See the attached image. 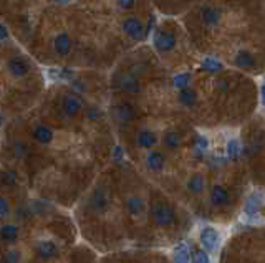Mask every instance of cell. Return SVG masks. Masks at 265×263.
<instances>
[{
  "mask_svg": "<svg viewBox=\"0 0 265 263\" xmlns=\"http://www.w3.org/2000/svg\"><path fill=\"white\" fill-rule=\"evenodd\" d=\"M151 218L158 227H171L176 223V212L166 204H154L151 209Z\"/></svg>",
  "mask_w": 265,
  "mask_h": 263,
  "instance_id": "1",
  "label": "cell"
},
{
  "mask_svg": "<svg viewBox=\"0 0 265 263\" xmlns=\"http://www.w3.org/2000/svg\"><path fill=\"white\" fill-rule=\"evenodd\" d=\"M53 48L60 56H67L72 50V38L67 33L56 35L53 40Z\"/></svg>",
  "mask_w": 265,
  "mask_h": 263,
  "instance_id": "9",
  "label": "cell"
},
{
  "mask_svg": "<svg viewBox=\"0 0 265 263\" xmlns=\"http://www.w3.org/2000/svg\"><path fill=\"white\" fill-rule=\"evenodd\" d=\"M7 70L12 76L22 78V76H25V74H28L30 65H28V61L24 60L22 56H12V58L7 61Z\"/></svg>",
  "mask_w": 265,
  "mask_h": 263,
  "instance_id": "4",
  "label": "cell"
},
{
  "mask_svg": "<svg viewBox=\"0 0 265 263\" xmlns=\"http://www.w3.org/2000/svg\"><path fill=\"white\" fill-rule=\"evenodd\" d=\"M202 19L207 25H214L219 22L220 15H219V12L214 10V8H206V10L202 12Z\"/></svg>",
  "mask_w": 265,
  "mask_h": 263,
  "instance_id": "22",
  "label": "cell"
},
{
  "mask_svg": "<svg viewBox=\"0 0 265 263\" xmlns=\"http://www.w3.org/2000/svg\"><path fill=\"white\" fill-rule=\"evenodd\" d=\"M126 210H128L129 215L133 217H140L145 214L146 210V202L141 199V197H129L128 200H126Z\"/></svg>",
  "mask_w": 265,
  "mask_h": 263,
  "instance_id": "11",
  "label": "cell"
},
{
  "mask_svg": "<svg viewBox=\"0 0 265 263\" xmlns=\"http://www.w3.org/2000/svg\"><path fill=\"white\" fill-rule=\"evenodd\" d=\"M81 108H83V104H81V101L76 98V96H68V98L65 99V103H63L65 115L70 116V118H75L76 115H80Z\"/></svg>",
  "mask_w": 265,
  "mask_h": 263,
  "instance_id": "13",
  "label": "cell"
},
{
  "mask_svg": "<svg viewBox=\"0 0 265 263\" xmlns=\"http://www.w3.org/2000/svg\"><path fill=\"white\" fill-rule=\"evenodd\" d=\"M230 200V195L224 186H214L211 189V204L214 207H224Z\"/></svg>",
  "mask_w": 265,
  "mask_h": 263,
  "instance_id": "7",
  "label": "cell"
},
{
  "mask_svg": "<svg viewBox=\"0 0 265 263\" xmlns=\"http://www.w3.org/2000/svg\"><path fill=\"white\" fill-rule=\"evenodd\" d=\"M116 118H118V120H120L121 122L133 120V118H134L133 108H131V106H128V104H123V106L116 108Z\"/></svg>",
  "mask_w": 265,
  "mask_h": 263,
  "instance_id": "20",
  "label": "cell"
},
{
  "mask_svg": "<svg viewBox=\"0 0 265 263\" xmlns=\"http://www.w3.org/2000/svg\"><path fill=\"white\" fill-rule=\"evenodd\" d=\"M32 136H33V139H35L37 143L43 144V146H48V144H51V143H53V138H55L53 131H51L48 126H45V124L35 126L33 131H32Z\"/></svg>",
  "mask_w": 265,
  "mask_h": 263,
  "instance_id": "6",
  "label": "cell"
},
{
  "mask_svg": "<svg viewBox=\"0 0 265 263\" xmlns=\"http://www.w3.org/2000/svg\"><path fill=\"white\" fill-rule=\"evenodd\" d=\"M120 85L126 91V93H138V91L141 90L140 81H138L136 78H133V76H123V78H121V81H120Z\"/></svg>",
  "mask_w": 265,
  "mask_h": 263,
  "instance_id": "17",
  "label": "cell"
},
{
  "mask_svg": "<svg viewBox=\"0 0 265 263\" xmlns=\"http://www.w3.org/2000/svg\"><path fill=\"white\" fill-rule=\"evenodd\" d=\"M7 37H8V32H7V28L3 27L2 24H0V40H5Z\"/></svg>",
  "mask_w": 265,
  "mask_h": 263,
  "instance_id": "26",
  "label": "cell"
},
{
  "mask_svg": "<svg viewBox=\"0 0 265 263\" xmlns=\"http://www.w3.org/2000/svg\"><path fill=\"white\" fill-rule=\"evenodd\" d=\"M8 212H10V204H8V200H7V199L0 197V217L8 215Z\"/></svg>",
  "mask_w": 265,
  "mask_h": 263,
  "instance_id": "23",
  "label": "cell"
},
{
  "mask_svg": "<svg viewBox=\"0 0 265 263\" xmlns=\"http://www.w3.org/2000/svg\"><path fill=\"white\" fill-rule=\"evenodd\" d=\"M0 239L3 242H15L19 239V227L12 225V223H5V225L0 227Z\"/></svg>",
  "mask_w": 265,
  "mask_h": 263,
  "instance_id": "16",
  "label": "cell"
},
{
  "mask_svg": "<svg viewBox=\"0 0 265 263\" xmlns=\"http://www.w3.org/2000/svg\"><path fill=\"white\" fill-rule=\"evenodd\" d=\"M199 240L207 252H216L220 243V234L214 227H204L201 230V235H199Z\"/></svg>",
  "mask_w": 265,
  "mask_h": 263,
  "instance_id": "2",
  "label": "cell"
},
{
  "mask_svg": "<svg viewBox=\"0 0 265 263\" xmlns=\"http://www.w3.org/2000/svg\"><path fill=\"white\" fill-rule=\"evenodd\" d=\"M262 103L265 104V85L262 86Z\"/></svg>",
  "mask_w": 265,
  "mask_h": 263,
  "instance_id": "27",
  "label": "cell"
},
{
  "mask_svg": "<svg viewBox=\"0 0 265 263\" xmlns=\"http://www.w3.org/2000/svg\"><path fill=\"white\" fill-rule=\"evenodd\" d=\"M163 143H164V146H166L168 149H177L181 146L182 139H181V136L176 133V131H169V133L164 134Z\"/></svg>",
  "mask_w": 265,
  "mask_h": 263,
  "instance_id": "18",
  "label": "cell"
},
{
  "mask_svg": "<svg viewBox=\"0 0 265 263\" xmlns=\"http://www.w3.org/2000/svg\"><path fill=\"white\" fill-rule=\"evenodd\" d=\"M91 205L96 210H105L108 207V197L103 191H96L91 197Z\"/></svg>",
  "mask_w": 265,
  "mask_h": 263,
  "instance_id": "19",
  "label": "cell"
},
{
  "mask_svg": "<svg viewBox=\"0 0 265 263\" xmlns=\"http://www.w3.org/2000/svg\"><path fill=\"white\" fill-rule=\"evenodd\" d=\"M121 28H123V32L128 35L129 38H133V40H141V38L145 37V25H143V22L140 19H136V17H126L123 24H121Z\"/></svg>",
  "mask_w": 265,
  "mask_h": 263,
  "instance_id": "3",
  "label": "cell"
},
{
  "mask_svg": "<svg viewBox=\"0 0 265 263\" xmlns=\"http://www.w3.org/2000/svg\"><path fill=\"white\" fill-rule=\"evenodd\" d=\"M136 143H138V146L143 149H153L156 144H158V134L149 129H143V131H140V134H138Z\"/></svg>",
  "mask_w": 265,
  "mask_h": 263,
  "instance_id": "10",
  "label": "cell"
},
{
  "mask_svg": "<svg viewBox=\"0 0 265 263\" xmlns=\"http://www.w3.org/2000/svg\"><path fill=\"white\" fill-rule=\"evenodd\" d=\"M188 191L194 195H201L204 191H206V177L202 174H193L188 179Z\"/></svg>",
  "mask_w": 265,
  "mask_h": 263,
  "instance_id": "8",
  "label": "cell"
},
{
  "mask_svg": "<svg viewBox=\"0 0 265 263\" xmlns=\"http://www.w3.org/2000/svg\"><path fill=\"white\" fill-rule=\"evenodd\" d=\"M2 181L5 184H15V174L14 172H3Z\"/></svg>",
  "mask_w": 265,
  "mask_h": 263,
  "instance_id": "24",
  "label": "cell"
},
{
  "mask_svg": "<svg viewBox=\"0 0 265 263\" xmlns=\"http://www.w3.org/2000/svg\"><path fill=\"white\" fill-rule=\"evenodd\" d=\"M0 124H2V115H0Z\"/></svg>",
  "mask_w": 265,
  "mask_h": 263,
  "instance_id": "28",
  "label": "cell"
},
{
  "mask_svg": "<svg viewBox=\"0 0 265 263\" xmlns=\"http://www.w3.org/2000/svg\"><path fill=\"white\" fill-rule=\"evenodd\" d=\"M154 47L159 51H171L176 47V37L169 32H158L154 35Z\"/></svg>",
  "mask_w": 265,
  "mask_h": 263,
  "instance_id": "5",
  "label": "cell"
},
{
  "mask_svg": "<svg viewBox=\"0 0 265 263\" xmlns=\"http://www.w3.org/2000/svg\"><path fill=\"white\" fill-rule=\"evenodd\" d=\"M120 2V7L124 8V10H129V8L134 7V0H118Z\"/></svg>",
  "mask_w": 265,
  "mask_h": 263,
  "instance_id": "25",
  "label": "cell"
},
{
  "mask_svg": "<svg viewBox=\"0 0 265 263\" xmlns=\"http://www.w3.org/2000/svg\"><path fill=\"white\" fill-rule=\"evenodd\" d=\"M146 164H147V167H149L151 170H154V172H159V170L164 169V164H166V161H164V156L161 154L159 151H151L149 154H147Z\"/></svg>",
  "mask_w": 265,
  "mask_h": 263,
  "instance_id": "14",
  "label": "cell"
},
{
  "mask_svg": "<svg viewBox=\"0 0 265 263\" xmlns=\"http://www.w3.org/2000/svg\"><path fill=\"white\" fill-rule=\"evenodd\" d=\"M37 252L42 258H53L58 253V247H56L55 242L51 240H42L37 245Z\"/></svg>",
  "mask_w": 265,
  "mask_h": 263,
  "instance_id": "12",
  "label": "cell"
},
{
  "mask_svg": "<svg viewBox=\"0 0 265 263\" xmlns=\"http://www.w3.org/2000/svg\"><path fill=\"white\" fill-rule=\"evenodd\" d=\"M236 65L241 68H245V70H250L255 67V58L250 51L247 50H241L239 53L236 55Z\"/></svg>",
  "mask_w": 265,
  "mask_h": 263,
  "instance_id": "15",
  "label": "cell"
},
{
  "mask_svg": "<svg viewBox=\"0 0 265 263\" xmlns=\"http://www.w3.org/2000/svg\"><path fill=\"white\" fill-rule=\"evenodd\" d=\"M195 99H197V95H195V91L193 90H182L179 93V101L184 104V106H193V104L195 103Z\"/></svg>",
  "mask_w": 265,
  "mask_h": 263,
  "instance_id": "21",
  "label": "cell"
}]
</instances>
